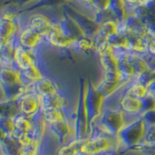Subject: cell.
<instances>
[{
  "mask_svg": "<svg viewBox=\"0 0 155 155\" xmlns=\"http://www.w3.org/2000/svg\"><path fill=\"white\" fill-rule=\"evenodd\" d=\"M17 41L18 45L25 48L26 51L36 53H42L44 48H48L46 46L45 39L41 34L27 26L21 29L18 34Z\"/></svg>",
  "mask_w": 155,
  "mask_h": 155,
  "instance_id": "obj_1",
  "label": "cell"
},
{
  "mask_svg": "<svg viewBox=\"0 0 155 155\" xmlns=\"http://www.w3.org/2000/svg\"><path fill=\"white\" fill-rule=\"evenodd\" d=\"M113 98L115 99L119 109L131 117H143V115L145 113L143 100L136 98V97L125 93L123 91H121L118 95L113 97Z\"/></svg>",
  "mask_w": 155,
  "mask_h": 155,
  "instance_id": "obj_2",
  "label": "cell"
},
{
  "mask_svg": "<svg viewBox=\"0 0 155 155\" xmlns=\"http://www.w3.org/2000/svg\"><path fill=\"white\" fill-rule=\"evenodd\" d=\"M14 102L21 114L32 118L41 113V98L34 91L18 96Z\"/></svg>",
  "mask_w": 155,
  "mask_h": 155,
  "instance_id": "obj_3",
  "label": "cell"
},
{
  "mask_svg": "<svg viewBox=\"0 0 155 155\" xmlns=\"http://www.w3.org/2000/svg\"><path fill=\"white\" fill-rule=\"evenodd\" d=\"M33 88L34 92L40 97L52 96L65 90L64 87H62L59 81L51 75L44 77L40 81L33 84Z\"/></svg>",
  "mask_w": 155,
  "mask_h": 155,
  "instance_id": "obj_4",
  "label": "cell"
},
{
  "mask_svg": "<svg viewBox=\"0 0 155 155\" xmlns=\"http://www.w3.org/2000/svg\"><path fill=\"white\" fill-rule=\"evenodd\" d=\"M42 58V53H36L26 51L25 48H23L17 44L16 50H15V67L18 69L19 71H24L28 69L29 67H31L35 63Z\"/></svg>",
  "mask_w": 155,
  "mask_h": 155,
  "instance_id": "obj_5",
  "label": "cell"
},
{
  "mask_svg": "<svg viewBox=\"0 0 155 155\" xmlns=\"http://www.w3.org/2000/svg\"><path fill=\"white\" fill-rule=\"evenodd\" d=\"M13 120L15 128V132L13 136L35 131V123H34V119L31 117L18 114L13 117Z\"/></svg>",
  "mask_w": 155,
  "mask_h": 155,
  "instance_id": "obj_6",
  "label": "cell"
},
{
  "mask_svg": "<svg viewBox=\"0 0 155 155\" xmlns=\"http://www.w3.org/2000/svg\"><path fill=\"white\" fill-rule=\"evenodd\" d=\"M94 37L88 35H82L76 41L72 51H75L79 53V54H89V53L94 54Z\"/></svg>",
  "mask_w": 155,
  "mask_h": 155,
  "instance_id": "obj_7",
  "label": "cell"
},
{
  "mask_svg": "<svg viewBox=\"0 0 155 155\" xmlns=\"http://www.w3.org/2000/svg\"><path fill=\"white\" fill-rule=\"evenodd\" d=\"M81 139H75L72 142L58 144L52 155H80Z\"/></svg>",
  "mask_w": 155,
  "mask_h": 155,
  "instance_id": "obj_8",
  "label": "cell"
},
{
  "mask_svg": "<svg viewBox=\"0 0 155 155\" xmlns=\"http://www.w3.org/2000/svg\"><path fill=\"white\" fill-rule=\"evenodd\" d=\"M119 27H120V21H117V19L114 18L107 19V21H103L99 25L98 33L101 34L102 36L110 39L116 35H118Z\"/></svg>",
  "mask_w": 155,
  "mask_h": 155,
  "instance_id": "obj_9",
  "label": "cell"
},
{
  "mask_svg": "<svg viewBox=\"0 0 155 155\" xmlns=\"http://www.w3.org/2000/svg\"><path fill=\"white\" fill-rule=\"evenodd\" d=\"M143 143L145 147H155V126H147Z\"/></svg>",
  "mask_w": 155,
  "mask_h": 155,
  "instance_id": "obj_10",
  "label": "cell"
},
{
  "mask_svg": "<svg viewBox=\"0 0 155 155\" xmlns=\"http://www.w3.org/2000/svg\"><path fill=\"white\" fill-rule=\"evenodd\" d=\"M125 4L127 15L131 14L140 4V0H122Z\"/></svg>",
  "mask_w": 155,
  "mask_h": 155,
  "instance_id": "obj_11",
  "label": "cell"
},
{
  "mask_svg": "<svg viewBox=\"0 0 155 155\" xmlns=\"http://www.w3.org/2000/svg\"><path fill=\"white\" fill-rule=\"evenodd\" d=\"M34 1H35V0H6L4 4H14V5H17V6L21 9H23L24 7L28 6L29 4L33 3Z\"/></svg>",
  "mask_w": 155,
  "mask_h": 155,
  "instance_id": "obj_12",
  "label": "cell"
},
{
  "mask_svg": "<svg viewBox=\"0 0 155 155\" xmlns=\"http://www.w3.org/2000/svg\"><path fill=\"white\" fill-rule=\"evenodd\" d=\"M147 54L151 57L152 59L155 60V39H152L150 40L147 44Z\"/></svg>",
  "mask_w": 155,
  "mask_h": 155,
  "instance_id": "obj_13",
  "label": "cell"
},
{
  "mask_svg": "<svg viewBox=\"0 0 155 155\" xmlns=\"http://www.w3.org/2000/svg\"><path fill=\"white\" fill-rule=\"evenodd\" d=\"M0 155H7V154H5V153H3V152L0 151Z\"/></svg>",
  "mask_w": 155,
  "mask_h": 155,
  "instance_id": "obj_14",
  "label": "cell"
}]
</instances>
